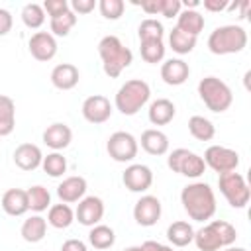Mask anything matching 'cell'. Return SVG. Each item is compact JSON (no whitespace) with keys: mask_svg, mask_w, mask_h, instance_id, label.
<instances>
[{"mask_svg":"<svg viewBox=\"0 0 251 251\" xmlns=\"http://www.w3.org/2000/svg\"><path fill=\"white\" fill-rule=\"evenodd\" d=\"M180 204L190 220L206 222L216 214V194L208 182H190L180 190Z\"/></svg>","mask_w":251,"mask_h":251,"instance_id":"1","label":"cell"},{"mask_svg":"<svg viewBox=\"0 0 251 251\" xmlns=\"http://www.w3.org/2000/svg\"><path fill=\"white\" fill-rule=\"evenodd\" d=\"M98 55L102 59V69L110 78H116L122 75L124 69H127L133 61V53L129 47L122 43L116 35H104L98 43Z\"/></svg>","mask_w":251,"mask_h":251,"instance_id":"2","label":"cell"},{"mask_svg":"<svg viewBox=\"0 0 251 251\" xmlns=\"http://www.w3.org/2000/svg\"><path fill=\"white\" fill-rule=\"evenodd\" d=\"M237 239L235 227L226 220H212L198 231H194V245L200 251H218L233 245Z\"/></svg>","mask_w":251,"mask_h":251,"instance_id":"3","label":"cell"},{"mask_svg":"<svg viewBox=\"0 0 251 251\" xmlns=\"http://www.w3.org/2000/svg\"><path fill=\"white\" fill-rule=\"evenodd\" d=\"M247 47V31L241 25H218L208 37V49L214 55H233Z\"/></svg>","mask_w":251,"mask_h":251,"instance_id":"4","label":"cell"},{"mask_svg":"<svg viewBox=\"0 0 251 251\" xmlns=\"http://www.w3.org/2000/svg\"><path fill=\"white\" fill-rule=\"evenodd\" d=\"M151 98V88L141 78H129L126 80L114 98L116 110H120L124 116H135Z\"/></svg>","mask_w":251,"mask_h":251,"instance_id":"5","label":"cell"},{"mask_svg":"<svg viewBox=\"0 0 251 251\" xmlns=\"http://www.w3.org/2000/svg\"><path fill=\"white\" fill-rule=\"evenodd\" d=\"M198 96L204 102V106L216 114L226 112L233 102L231 88L218 76H204L198 82Z\"/></svg>","mask_w":251,"mask_h":251,"instance_id":"6","label":"cell"},{"mask_svg":"<svg viewBox=\"0 0 251 251\" xmlns=\"http://www.w3.org/2000/svg\"><path fill=\"white\" fill-rule=\"evenodd\" d=\"M218 186H220V192L224 194V198L227 200V204L231 208L241 210L249 204L251 190H249V184H247V180L241 173L229 171V173L218 175Z\"/></svg>","mask_w":251,"mask_h":251,"instance_id":"7","label":"cell"},{"mask_svg":"<svg viewBox=\"0 0 251 251\" xmlns=\"http://www.w3.org/2000/svg\"><path fill=\"white\" fill-rule=\"evenodd\" d=\"M167 165L173 173H178V175L188 176V178H198L206 171L204 159L198 153H194L190 149H184V147L173 149L167 157Z\"/></svg>","mask_w":251,"mask_h":251,"instance_id":"8","label":"cell"},{"mask_svg":"<svg viewBox=\"0 0 251 251\" xmlns=\"http://www.w3.org/2000/svg\"><path fill=\"white\" fill-rule=\"evenodd\" d=\"M106 151L116 163H129L137 157L139 143L129 131H114L106 141Z\"/></svg>","mask_w":251,"mask_h":251,"instance_id":"9","label":"cell"},{"mask_svg":"<svg viewBox=\"0 0 251 251\" xmlns=\"http://www.w3.org/2000/svg\"><path fill=\"white\" fill-rule=\"evenodd\" d=\"M202 159H204L206 167H210L218 175L235 171L239 167V153L229 149V147H224V145H210L204 151Z\"/></svg>","mask_w":251,"mask_h":251,"instance_id":"10","label":"cell"},{"mask_svg":"<svg viewBox=\"0 0 251 251\" xmlns=\"http://www.w3.org/2000/svg\"><path fill=\"white\" fill-rule=\"evenodd\" d=\"M161 212H163L161 200L157 196H153V194H145L133 206V220L143 227H151V226H155L159 222Z\"/></svg>","mask_w":251,"mask_h":251,"instance_id":"11","label":"cell"},{"mask_svg":"<svg viewBox=\"0 0 251 251\" xmlns=\"http://www.w3.org/2000/svg\"><path fill=\"white\" fill-rule=\"evenodd\" d=\"M122 182L126 184V188L129 192H145L153 184V171L147 165L133 163V165L126 167V171L122 175Z\"/></svg>","mask_w":251,"mask_h":251,"instance_id":"12","label":"cell"},{"mask_svg":"<svg viewBox=\"0 0 251 251\" xmlns=\"http://www.w3.org/2000/svg\"><path fill=\"white\" fill-rule=\"evenodd\" d=\"M75 218L78 220L80 226L92 227L96 224H100V220L104 218V202L98 196H84L82 200H78V206L75 210Z\"/></svg>","mask_w":251,"mask_h":251,"instance_id":"13","label":"cell"},{"mask_svg":"<svg viewBox=\"0 0 251 251\" xmlns=\"http://www.w3.org/2000/svg\"><path fill=\"white\" fill-rule=\"evenodd\" d=\"M27 49L35 61L47 63L57 55V39L49 31H35L27 41Z\"/></svg>","mask_w":251,"mask_h":251,"instance_id":"14","label":"cell"},{"mask_svg":"<svg viewBox=\"0 0 251 251\" xmlns=\"http://www.w3.org/2000/svg\"><path fill=\"white\" fill-rule=\"evenodd\" d=\"M82 116L90 124H104L112 116V104L102 94H92L82 102Z\"/></svg>","mask_w":251,"mask_h":251,"instance_id":"15","label":"cell"},{"mask_svg":"<svg viewBox=\"0 0 251 251\" xmlns=\"http://www.w3.org/2000/svg\"><path fill=\"white\" fill-rule=\"evenodd\" d=\"M190 76V67L182 59H167L161 65V78L169 86H180L188 80Z\"/></svg>","mask_w":251,"mask_h":251,"instance_id":"16","label":"cell"},{"mask_svg":"<svg viewBox=\"0 0 251 251\" xmlns=\"http://www.w3.org/2000/svg\"><path fill=\"white\" fill-rule=\"evenodd\" d=\"M86 178L84 176H67L63 178V182L57 186V196L61 198V202L65 204H73V202H78L84 198L86 194Z\"/></svg>","mask_w":251,"mask_h":251,"instance_id":"17","label":"cell"},{"mask_svg":"<svg viewBox=\"0 0 251 251\" xmlns=\"http://www.w3.org/2000/svg\"><path fill=\"white\" fill-rule=\"evenodd\" d=\"M41 137L47 147H51L53 151H61V149L69 147V143L73 141V129L63 122H55V124L47 126V129L43 131Z\"/></svg>","mask_w":251,"mask_h":251,"instance_id":"18","label":"cell"},{"mask_svg":"<svg viewBox=\"0 0 251 251\" xmlns=\"http://www.w3.org/2000/svg\"><path fill=\"white\" fill-rule=\"evenodd\" d=\"M41 161L43 153L35 143H22L14 151V163L22 171H35L37 167H41Z\"/></svg>","mask_w":251,"mask_h":251,"instance_id":"19","label":"cell"},{"mask_svg":"<svg viewBox=\"0 0 251 251\" xmlns=\"http://www.w3.org/2000/svg\"><path fill=\"white\" fill-rule=\"evenodd\" d=\"M80 73L73 63H59L51 71V84L59 90H71L78 84Z\"/></svg>","mask_w":251,"mask_h":251,"instance_id":"20","label":"cell"},{"mask_svg":"<svg viewBox=\"0 0 251 251\" xmlns=\"http://www.w3.org/2000/svg\"><path fill=\"white\" fill-rule=\"evenodd\" d=\"M2 210L8 214V216H24L27 210H29V204H27V192L24 188H10L2 194Z\"/></svg>","mask_w":251,"mask_h":251,"instance_id":"21","label":"cell"},{"mask_svg":"<svg viewBox=\"0 0 251 251\" xmlns=\"http://www.w3.org/2000/svg\"><path fill=\"white\" fill-rule=\"evenodd\" d=\"M141 147L145 153L149 155H165L169 151V137L165 131L157 129V127H151V129H145L141 133Z\"/></svg>","mask_w":251,"mask_h":251,"instance_id":"22","label":"cell"},{"mask_svg":"<svg viewBox=\"0 0 251 251\" xmlns=\"http://www.w3.org/2000/svg\"><path fill=\"white\" fill-rule=\"evenodd\" d=\"M175 114H176V108L169 98L153 100L149 104V110H147V118L153 126H167L169 122H173Z\"/></svg>","mask_w":251,"mask_h":251,"instance_id":"23","label":"cell"},{"mask_svg":"<svg viewBox=\"0 0 251 251\" xmlns=\"http://www.w3.org/2000/svg\"><path fill=\"white\" fill-rule=\"evenodd\" d=\"M20 233H22L24 241H27V243H39L45 237V233H47V220L43 216L35 214V216L27 218L22 224Z\"/></svg>","mask_w":251,"mask_h":251,"instance_id":"24","label":"cell"},{"mask_svg":"<svg viewBox=\"0 0 251 251\" xmlns=\"http://www.w3.org/2000/svg\"><path fill=\"white\" fill-rule=\"evenodd\" d=\"M204 16L196 10H180V14L176 16V27L194 37H198V33L204 29Z\"/></svg>","mask_w":251,"mask_h":251,"instance_id":"25","label":"cell"},{"mask_svg":"<svg viewBox=\"0 0 251 251\" xmlns=\"http://www.w3.org/2000/svg\"><path fill=\"white\" fill-rule=\"evenodd\" d=\"M167 239L175 245V247H186L192 243L194 239V227L188 224V222H173L169 227H167Z\"/></svg>","mask_w":251,"mask_h":251,"instance_id":"26","label":"cell"},{"mask_svg":"<svg viewBox=\"0 0 251 251\" xmlns=\"http://www.w3.org/2000/svg\"><path fill=\"white\" fill-rule=\"evenodd\" d=\"M73 222H75V210L65 202L53 204L47 212V224L53 226L55 229H67Z\"/></svg>","mask_w":251,"mask_h":251,"instance_id":"27","label":"cell"},{"mask_svg":"<svg viewBox=\"0 0 251 251\" xmlns=\"http://www.w3.org/2000/svg\"><path fill=\"white\" fill-rule=\"evenodd\" d=\"M16 127V104L10 96L0 94V137H6Z\"/></svg>","mask_w":251,"mask_h":251,"instance_id":"28","label":"cell"},{"mask_svg":"<svg viewBox=\"0 0 251 251\" xmlns=\"http://www.w3.org/2000/svg\"><path fill=\"white\" fill-rule=\"evenodd\" d=\"M88 243L94 247V249H110L114 243H116V233L110 226H104V224H96L90 227V233H88Z\"/></svg>","mask_w":251,"mask_h":251,"instance_id":"29","label":"cell"},{"mask_svg":"<svg viewBox=\"0 0 251 251\" xmlns=\"http://www.w3.org/2000/svg\"><path fill=\"white\" fill-rule=\"evenodd\" d=\"M188 131H190V135H192L194 139H198V141H210V139H214V135H216L214 124H212L208 118H204V116H192V118L188 120Z\"/></svg>","mask_w":251,"mask_h":251,"instance_id":"30","label":"cell"},{"mask_svg":"<svg viewBox=\"0 0 251 251\" xmlns=\"http://www.w3.org/2000/svg\"><path fill=\"white\" fill-rule=\"evenodd\" d=\"M196 41H198V37L188 35V33L180 31L178 27H173L171 33H169V45L178 55H188L196 47Z\"/></svg>","mask_w":251,"mask_h":251,"instance_id":"31","label":"cell"},{"mask_svg":"<svg viewBox=\"0 0 251 251\" xmlns=\"http://www.w3.org/2000/svg\"><path fill=\"white\" fill-rule=\"evenodd\" d=\"M76 25V14L67 10L65 14L61 16H55V18H49V33L55 37H67L71 33V29Z\"/></svg>","mask_w":251,"mask_h":251,"instance_id":"32","label":"cell"},{"mask_svg":"<svg viewBox=\"0 0 251 251\" xmlns=\"http://www.w3.org/2000/svg\"><path fill=\"white\" fill-rule=\"evenodd\" d=\"M27 192V204H29V210L33 212H45L47 208H51V194L45 186L41 184H35L31 188L25 190Z\"/></svg>","mask_w":251,"mask_h":251,"instance_id":"33","label":"cell"},{"mask_svg":"<svg viewBox=\"0 0 251 251\" xmlns=\"http://www.w3.org/2000/svg\"><path fill=\"white\" fill-rule=\"evenodd\" d=\"M22 22L29 29H39L45 24V10L37 2H29L22 8Z\"/></svg>","mask_w":251,"mask_h":251,"instance_id":"34","label":"cell"},{"mask_svg":"<svg viewBox=\"0 0 251 251\" xmlns=\"http://www.w3.org/2000/svg\"><path fill=\"white\" fill-rule=\"evenodd\" d=\"M139 53L141 59L145 63L157 65L165 59V43L163 39H155V41H139Z\"/></svg>","mask_w":251,"mask_h":251,"instance_id":"35","label":"cell"},{"mask_svg":"<svg viewBox=\"0 0 251 251\" xmlns=\"http://www.w3.org/2000/svg\"><path fill=\"white\" fill-rule=\"evenodd\" d=\"M137 35H139V41H155V39H163L165 35V27L159 20L155 18H145L139 27H137Z\"/></svg>","mask_w":251,"mask_h":251,"instance_id":"36","label":"cell"},{"mask_svg":"<svg viewBox=\"0 0 251 251\" xmlns=\"http://www.w3.org/2000/svg\"><path fill=\"white\" fill-rule=\"evenodd\" d=\"M41 169H43L49 176L59 178V176H63V175L67 173V159H65L59 151H53V153H49L47 157H43Z\"/></svg>","mask_w":251,"mask_h":251,"instance_id":"37","label":"cell"},{"mask_svg":"<svg viewBox=\"0 0 251 251\" xmlns=\"http://www.w3.org/2000/svg\"><path fill=\"white\" fill-rule=\"evenodd\" d=\"M98 10L106 20L114 22V20H120L124 16L126 4H124V0H100L98 2Z\"/></svg>","mask_w":251,"mask_h":251,"instance_id":"38","label":"cell"},{"mask_svg":"<svg viewBox=\"0 0 251 251\" xmlns=\"http://www.w3.org/2000/svg\"><path fill=\"white\" fill-rule=\"evenodd\" d=\"M41 6H43V10H45V14H47L49 18L61 16V14H65L67 10H71L67 0H45Z\"/></svg>","mask_w":251,"mask_h":251,"instance_id":"39","label":"cell"},{"mask_svg":"<svg viewBox=\"0 0 251 251\" xmlns=\"http://www.w3.org/2000/svg\"><path fill=\"white\" fill-rule=\"evenodd\" d=\"M180 10H182V4H180V0H163V6H161V16H165V18H176L178 14H180Z\"/></svg>","mask_w":251,"mask_h":251,"instance_id":"40","label":"cell"},{"mask_svg":"<svg viewBox=\"0 0 251 251\" xmlns=\"http://www.w3.org/2000/svg\"><path fill=\"white\" fill-rule=\"evenodd\" d=\"M69 8L75 14H90L96 8V0H73Z\"/></svg>","mask_w":251,"mask_h":251,"instance_id":"41","label":"cell"},{"mask_svg":"<svg viewBox=\"0 0 251 251\" xmlns=\"http://www.w3.org/2000/svg\"><path fill=\"white\" fill-rule=\"evenodd\" d=\"M12 25H14V18H12L10 10L0 8V37L8 35L12 31Z\"/></svg>","mask_w":251,"mask_h":251,"instance_id":"42","label":"cell"},{"mask_svg":"<svg viewBox=\"0 0 251 251\" xmlns=\"http://www.w3.org/2000/svg\"><path fill=\"white\" fill-rule=\"evenodd\" d=\"M141 6V10L149 16H157L161 14V6H163V0H143V2H135Z\"/></svg>","mask_w":251,"mask_h":251,"instance_id":"43","label":"cell"},{"mask_svg":"<svg viewBox=\"0 0 251 251\" xmlns=\"http://www.w3.org/2000/svg\"><path fill=\"white\" fill-rule=\"evenodd\" d=\"M61 251H88V245L82 239H67L61 245Z\"/></svg>","mask_w":251,"mask_h":251,"instance_id":"44","label":"cell"},{"mask_svg":"<svg viewBox=\"0 0 251 251\" xmlns=\"http://www.w3.org/2000/svg\"><path fill=\"white\" fill-rule=\"evenodd\" d=\"M202 6L208 12H224V10H227L229 2H226V0H204Z\"/></svg>","mask_w":251,"mask_h":251,"instance_id":"45","label":"cell"},{"mask_svg":"<svg viewBox=\"0 0 251 251\" xmlns=\"http://www.w3.org/2000/svg\"><path fill=\"white\" fill-rule=\"evenodd\" d=\"M141 249H143V251H175L173 247H169V245H163V243H159V241H153V239H147V241H143V243H141Z\"/></svg>","mask_w":251,"mask_h":251,"instance_id":"46","label":"cell"},{"mask_svg":"<svg viewBox=\"0 0 251 251\" xmlns=\"http://www.w3.org/2000/svg\"><path fill=\"white\" fill-rule=\"evenodd\" d=\"M180 4L184 6V10H196V8L200 6L198 0H184V2H180Z\"/></svg>","mask_w":251,"mask_h":251,"instance_id":"47","label":"cell"},{"mask_svg":"<svg viewBox=\"0 0 251 251\" xmlns=\"http://www.w3.org/2000/svg\"><path fill=\"white\" fill-rule=\"evenodd\" d=\"M239 6H241V18H247V10H249V2H247V0H243V2L239 4Z\"/></svg>","mask_w":251,"mask_h":251,"instance_id":"48","label":"cell"},{"mask_svg":"<svg viewBox=\"0 0 251 251\" xmlns=\"http://www.w3.org/2000/svg\"><path fill=\"white\" fill-rule=\"evenodd\" d=\"M224 251H247L245 247H233V245H229V247H224Z\"/></svg>","mask_w":251,"mask_h":251,"instance_id":"49","label":"cell"},{"mask_svg":"<svg viewBox=\"0 0 251 251\" xmlns=\"http://www.w3.org/2000/svg\"><path fill=\"white\" fill-rule=\"evenodd\" d=\"M124 251H143V249H141V245H131V247H127Z\"/></svg>","mask_w":251,"mask_h":251,"instance_id":"50","label":"cell"}]
</instances>
